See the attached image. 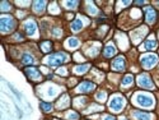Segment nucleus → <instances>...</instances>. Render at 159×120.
<instances>
[{"instance_id":"11","label":"nucleus","mask_w":159,"mask_h":120,"mask_svg":"<svg viewBox=\"0 0 159 120\" xmlns=\"http://www.w3.org/2000/svg\"><path fill=\"white\" fill-rule=\"evenodd\" d=\"M144 12H145V18H147V22L148 23H154L155 19H157V12L150 7L145 8Z\"/></svg>"},{"instance_id":"32","label":"nucleus","mask_w":159,"mask_h":120,"mask_svg":"<svg viewBox=\"0 0 159 120\" xmlns=\"http://www.w3.org/2000/svg\"><path fill=\"white\" fill-rule=\"evenodd\" d=\"M120 120H126V119H125V118H121V119H120Z\"/></svg>"},{"instance_id":"17","label":"nucleus","mask_w":159,"mask_h":120,"mask_svg":"<svg viewBox=\"0 0 159 120\" xmlns=\"http://www.w3.org/2000/svg\"><path fill=\"white\" fill-rule=\"evenodd\" d=\"M132 82H134V77H132L131 74H127L122 79V87H127V86L132 84Z\"/></svg>"},{"instance_id":"3","label":"nucleus","mask_w":159,"mask_h":120,"mask_svg":"<svg viewBox=\"0 0 159 120\" xmlns=\"http://www.w3.org/2000/svg\"><path fill=\"white\" fill-rule=\"evenodd\" d=\"M135 100L136 103L143 106V108H150V106L154 105V98L150 95H147V93H138Z\"/></svg>"},{"instance_id":"12","label":"nucleus","mask_w":159,"mask_h":120,"mask_svg":"<svg viewBox=\"0 0 159 120\" xmlns=\"http://www.w3.org/2000/svg\"><path fill=\"white\" fill-rule=\"evenodd\" d=\"M157 46H158L157 41L153 40V37H150L149 40H147V41L144 42V45L141 46V50H154V49H157Z\"/></svg>"},{"instance_id":"23","label":"nucleus","mask_w":159,"mask_h":120,"mask_svg":"<svg viewBox=\"0 0 159 120\" xmlns=\"http://www.w3.org/2000/svg\"><path fill=\"white\" fill-rule=\"evenodd\" d=\"M78 2H65L64 3V5H66L68 7V9H75L76 7H78Z\"/></svg>"},{"instance_id":"7","label":"nucleus","mask_w":159,"mask_h":120,"mask_svg":"<svg viewBox=\"0 0 159 120\" xmlns=\"http://www.w3.org/2000/svg\"><path fill=\"white\" fill-rule=\"evenodd\" d=\"M111 66H112V69L116 70V72L124 70V69H125V59H124L122 56H117L116 59L112 60Z\"/></svg>"},{"instance_id":"21","label":"nucleus","mask_w":159,"mask_h":120,"mask_svg":"<svg viewBox=\"0 0 159 120\" xmlns=\"http://www.w3.org/2000/svg\"><path fill=\"white\" fill-rule=\"evenodd\" d=\"M66 45H68L69 47H71V49L78 47V46H79V40H78V38L71 37V38H69V40H68V42H66Z\"/></svg>"},{"instance_id":"29","label":"nucleus","mask_w":159,"mask_h":120,"mask_svg":"<svg viewBox=\"0 0 159 120\" xmlns=\"http://www.w3.org/2000/svg\"><path fill=\"white\" fill-rule=\"evenodd\" d=\"M48 95H50V96H55V95H56V91H55L54 88H50V91H48Z\"/></svg>"},{"instance_id":"2","label":"nucleus","mask_w":159,"mask_h":120,"mask_svg":"<svg viewBox=\"0 0 159 120\" xmlns=\"http://www.w3.org/2000/svg\"><path fill=\"white\" fill-rule=\"evenodd\" d=\"M108 106H110V109H111L112 111L120 113V111L122 110V108L125 106V98H124L122 96H120V95H116V96H113V97L111 98Z\"/></svg>"},{"instance_id":"14","label":"nucleus","mask_w":159,"mask_h":120,"mask_svg":"<svg viewBox=\"0 0 159 120\" xmlns=\"http://www.w3.org/2000/svg\"><path fill=\"white\" fill-rule=\"evenodd\" d=\"M116 54V49H115V46L113 45H107L104 47V50H103V55L106 56V58H111V56H113Z\"/></svg>"},{"instance_id":"8","label":"nucleus","mask_w":159,"mask_h":120,"mask_svg":"<svg viewBox=\"0 0 159 120\" xmlns=\"http://www.w3.org/2000/svg\"><path fill=\"white\" fill-rule=\"evenodd\" d=\"M24 72H25V75H27L30 79H32V81H41L42 79L41 73H39V70L36 68H27Z\"/></svg>"},{"instance_id":"26","label":"nucleus","mask_w":159,"mask_h":120,"mask_svg":"<svg viewBox=\"0 0 159 120\" xmlns=\"http://www.w3.org/2000/svg\"><path fill=\"white\" fill-rule=\"evenodd\" d=\"M88 12L90 13V14H93V16L98 13V10L96 9V7H89V8H88Z\"/></svg>"},{"instance_id":"30","label":"nucleus","mask_w":159,"mask_h":120,"mask_svg":"<svg viewBox=\"0 0 159 120\" xmlns=\"http://www.w3.org/2000/svg\"><path fill=\"white\" fill-rule=\"evenodd\" d=\"M52 33L56 35V36H60V35H61V32H60L59 30H54V31H52Z\"/></svg>"},{"instance_id":"5","label":"nucleus","mask_w":159,"mask_h":120,"mask_svg":"<svg viewBox=\"0 0 159 120\" xmlns=\"http://www.w3.org/2000/svg\"><path fill=\"white\" fill-rule=\"evenodd\" d=\"M138 84L143 88H147V89H154V83L150 79V77L148 74H140L138 77Z\"/></svg>"},{"instance_id":"19","label":"nucleus","mask_w":159,"mask_h":120,"mask_svg":"<svg viewBox=\"0 0 159 120\" xmlns=\"http://www.w3.org/2000/svg\"><path fill=\"white\" fill-rule=\"evenodd\" d=\"M22 63H23V64H33V63H34V59H33V56L30 55V54H23V56H22Z\"/></svg>"},{"instance_id":"27","label":"nucleus","mask_w":159,"mask_h":120,"mask_svg":"<svg viewBox=\"0 0 159 120\" xmlns=\"http://www.w3.org/2000/svg\"><path fill=\"white\" fill-rule=\"evenodd\" d=\"M2 10H3V12L9 10V4H8L7 2H3V3H2Z\"/></svg>"},{"instance_id":"28","label":"nucleus","mask_w":159,"mask_h":120,"mask_svg":"<svg viewBox=\"0 0 159 120\" xmlns=\"http://www.w3.org/2000/svg\"><path fill=\"white\" fill-rule=\"evenodd\" d=\"M103 120H116V119L112 115H104L103 116Z\"/></svg>"},{"instance_id":"1","label":"nucleus","mask_w":159,"mask_h":120,"mask_svg":"<svg viewBox=\"0 0 159 120\" xmlns=\"http://www.w3.org/2000/svg\"><path fill=\"white\" fill-rule=\"evenodd\" d=\"M66 61H69V55L66 54V52H55V54H52L48 58H46V63L51 66L61 65Z\"/></svg>"},{"instance_id":"10","label":"nucleus","mask_w":159,"mask_h":120,"mask_svg":"<svg viewBox=\"0 0 159 120\" xmlns=\"http://www.w3.org/2000/svg\"><path fill=\"white\" fill-rule=\"evenodd\" d=\"M24 31H25V33H27L28 36H33V35L36 33V31H37L36 22L32 21V19L27 21V22L24 23Z\"/></svg>"},{"instance_id":"24","label":"nucleus","mask_w":159,"mask_h":120,"mask_svg":"<svg viewBox=\"0 0 159 120\" xmlns=\"http://www.w3.org/2000/svg\"><path fill=\"white\" fill-rule=\"evenodd\" d=\"M96 97H97L98 101H102V102H103V101L106 100V97H107V95H106V92H98Z\"/></svg>"},{"instance_id":"6","label":"nucleus","mask_w":159,"mask_h":120,"mask_svg":"<svg viewBox=\"0 0 159 120\" xmlns=\"http://www.w3.org/2000/svg\"><path fill=\"white\" fill-rule=\"evenodd\" d=\"M0 27L3 32H8L16 27V22L11 17H2L0 19Z\"/></svg>"},{"instance_id":"25","label":"nucleus","mask_w":159,"mask_h":120,"mask_svg":"<svg viewBox=\"0 0 159 120\" xmlns=\"http://www.w3.org/2000/svg\"><path fill=\"white\" fill-rule=\"evenodd\" d=\"M68 119H69V120H78V119H79V115H78L76 113L71 111V113L68 114Z\"/></svg>"},{"instance_id":"4","label":"nucleus","mask_w":159,"mask_h":120,"mask_svg":"<svg viewBox=\"0 0 159 120\" xmlns=\"http://www.w3.org/2000/svg\"><path fill=\"white\" fill-rule=\"evenodd\" d=\"M158 63V56L154 54H145L141 56V65L145 69H150Z\"/></svg>"},{"instance_id":"9","label":"nucleus","mask_w":159,"mask_h":120,"mask_svg":"<svg viewBox=\"0 0 159 120\" xmlns=\"http://www.w3.org/2000/svg\"><path fill=\"white\" fill-rule=\"evenodd\" d=\"M94 88H96V84H94V83L85 81V82H83V83H80V84L78 86L76 91L80 92V93H88V92H90V91H93Z\"/></svg>"},{"instance_id":"15","label":"nucleus","mask_w":159,"mask_h":120,"mask_svg":"<svg viewBox=\"0 0 159 120\" xmlns=\"http://www.w3.org/2000/svg\"><path fill=\"white\" fill-rule=\"evenodd\" d=\"M90 68V65L89 64H84V65H78V66H75V69H74V72L76 73V74H84L88 69Z\"/></svg>"},{"instance_id":"22","label":"nucleus","mask_w":159,"mask_h":120,"mask_svg":"<svg viewBox=\"0 0 159 120\" xmlns=\"http://www.w3.org/2000/svg\"><path fill=\"white\" fill-rule=\"evenodd\" d=\"M39 108H41L43 111L48 113V111L52 110V105L51 103H46V102H41V103H39Z\"/></svg>"},{"instance_id":"20","label":"nucleus","mask_w":159,"mask_h":120,"mask_svg":"<svg viewBox=\"0 0 159 120\" xmlns=\"http://www.w3.org/2000/svg\"><path fill=\"white\" fill-rule=\"evenodd\" d=\"M51 49H52V44H51L50 41H43V42H41V50H42L43 52H50Z\"/></svg>"},{"instance_id":"16","label":"nucleus","mask_w":159,"mask_h":120,"mask_svg":"<svg viewBox=\"0 0 159 120\" xmlns=\"http://www.w3.org/2000/svg\"><path fill=\"white\" fill-rule=\"evenodd\" d=\"M83 28V22L80 19H75L73 23H71V30L74 32H78V31H80Z\"/></svg>"},{"instance_id":"31","label":"nucleus","mask_w":159,"mask_h":120,"mask_svg":"<svg viewBox=\"0 0 159 120\" xmlns=\"http://www.w3.org/2000/svg\"><path fill=\"white\" fill-rule=\"evenodd\" d=\"M135 4H136V5H144V4H145V2H136Z\"/></svg>"},{"instance_id":"18","label":"nucleus","mask_w":159,"mask_h":120,"mask_svg":"<svg viewBox=\"0 0 159 120\" xmlns=\"http://www.w3.org/2000/svg\"><path fill=\"white\" fill-rule=\"evenodd\" d=\"M45 5H46V2H34V3H33V8H34V10H36L37 13L42 12V10L45 9Z\"/></svg>"},{"instance_id":"13","label":"nucleus","mask_w":159,"mask_h":120,"mask_svg":"<svg viewBox=\"0 0 159 120\" xmlns=\"http://www.w3.org/2000/svg\"><path fill=\"white\" fill-rule=\"evenodd\" d=\"M134 116L136 120H152V114L150 113H145V111H134Z\"/></svg>"}]
</instances>
